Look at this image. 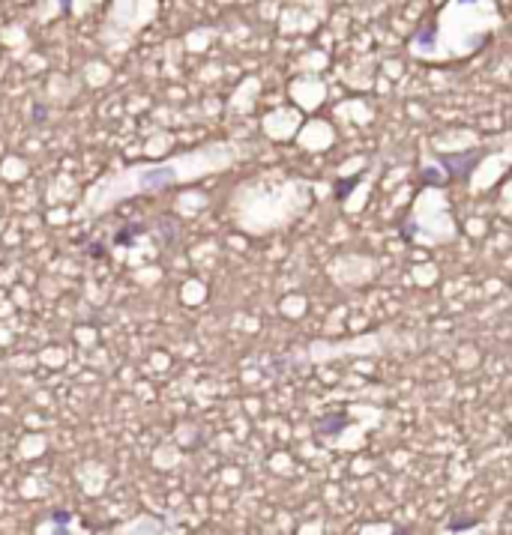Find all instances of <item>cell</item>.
Returning <instances> with one entry per match:
<instances>
[{
	"mask_svg": "<svg viewBox=\"0 0 512 535\" xmlns=\"http://www.w3.org/2000/svg\"><path fill=\"white\" fill-rule=\"evenodd\" d=\"M60 4H64V9H69V0H60Z\"/></svg>",
	"mask_w": 512,
	"mask_h": 535,
	"instance_id": "cell-1",
	"label": "cell"
}]
</instances>
